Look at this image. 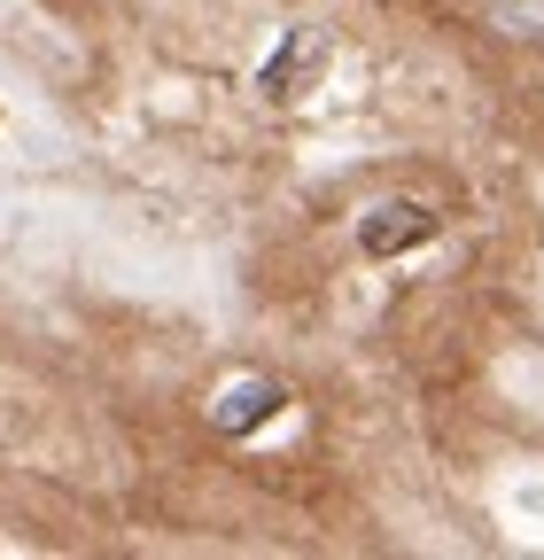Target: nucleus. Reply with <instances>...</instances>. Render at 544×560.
Masks as SVG:
<instances>
[{"label": "nucleus", "instance_id": "nucleus-3", "mask_svg": "<svg viewBox=\"0 0 544 560\" xmlns=\"http://www.w3.org/2000/svg\"><path fill=\"white\" fill-rule=\"evenodd\" d=\"M288 405V389L281 382H264V374H249V382H234L218 405H211V420H218V436H249V429H264L272 412Z\"/></svg>", "mask_w": 544, "mask_h": 560}, {"label": "nucleus", "instance_id": "nucleus-2", "mask_svg": "<svg viewBox=\"0 0 544 560\" xmlns=\"http://www.w3.org/2000/svg\"><path fill=\"white\" fill-rule=\"evenodd\" d=\"M327 55H334V39L319 32V24H296L288 39H281V55L264 62V102H304L319 79H327Z\"/></svg>", "mask_w": 544, "mask_h": 560}, {"label": "nucleus", "instance_id": "nucleus-1", "mask_svg": "<svg viewBox=\"0 0 544 560\" xmlns=\"http://www.w3.org/2000/svg\"><path fill=\"white\" fill-rule=\"evenodd\" d=\"M436 210L421 202V195H389V202H374L366 219H358V249L366 257H404V249H421V242H436Z\"/></svg>", "mask_w": 544, "mask_h": 560}]
</instances>
